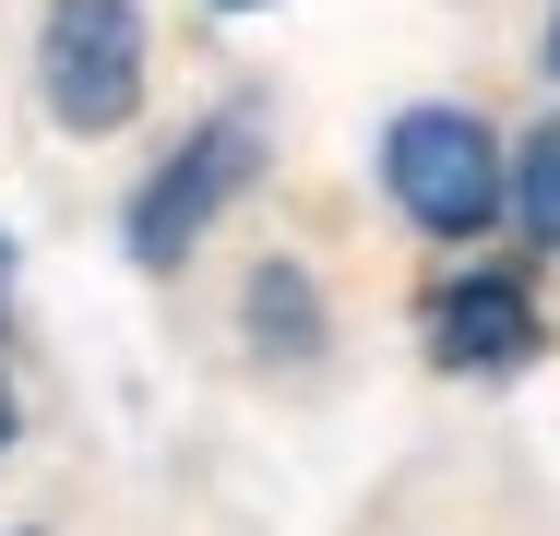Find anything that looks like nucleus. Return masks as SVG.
I'll use <instances>...</instances> for the list:
<instances>
[{
	"label": "nucleus",
	"mask_w": 560,
	"mask_h": 536,
	"mask_svg": "<svg viewBox=\"0 0 560 536\" xmlns=\"http://www.w3.org/2000/svg\"><path fill=\"white\" fill-rule=\"evenodd\" d=\"M382 191L418 214L430 238H477L489 214L513 203V155H501L465 107H394V131H382Z\"/></svg>",
	"instance_id": "obj_1"
},
{
	"label": "nucleus",
	"mask_w": 560,
	"mask_h": 536,
	"mask_svg": "<svg viewBox=\"0 0 560 536\" xmlns=\"http://www.w3.org/2000/svg\"><path fill=\"white\" fill-rule=\"evenodd\" d=\"M250 167H262V107H215V119L131 191V263H179V250L250 191Z\"/></svg>",
	"instance_id": "obj_2"
},
{
	"label": "nucleus",
	"mask_w": 560,
	"mask_h": 536,
	"mask_svg": "<svg viewBox=\"0 0 560 536\" xmlns=\"http://www.w3.org/2000/svg\"><path fill=\"white\" fill-rule=\"evenodd\" d=\"M36 84L60 107V131H119L143 107V12L131 0H48Z\"/></svg>",
	"instance_id": "obj_3"
},
{
	"label": "nucleus",
	"mask_w": 560,
	"mask_h": 536,
	"mask_svg": "<svg viewBox=\"0 0 560 536\" xmlns=\"http://www.w3.org/2000/svg\"><path fill=\"white\" fill-rule=\"evenodd\" d=\"M430 334H442L453 370H525L549 334H537V299L513 287V275H453L442 311H430Z\"/></svg>",
	"instance_id": "obj_4"
},
{
	"label": "nucleus",
	"mask_w": 560,
	"mask_h": 536,
	"mask_svg": "<svg viewBox=\"0 0 560 536\" xmlns=\"http://www.w3.org/2000/svg\"><path fill=\"white\" fill-rule=\"evenodd\" d=\"M513 214H525L537 250H560V119L525 131V155H513Z\"/></svg>",
	"instance_id": "obj_5"
},
{
	"label": "nucleus",
	"mask_w": 560,
	"mask_h": 536,
	"mask_svg": "<svg viewBox=\"0 0 560 536\" xmlns=\"http://www.w3.org/2000/svg\"><path fill=\"white\" fill-rule=\"evenodd\" d=\"M250 322H262V334H275V322H287V334H311V287H299L287 263H262V275H250Z\"/></svg>",
	"instance_id": "obj_6"
},
{
	"label": "nucleus",
	"mask_w": 560,
	"mask_h": 536,
	"mask_svg": "<svg viewBox=\"0 0 560 536\" xmlns=\"http://www.w3.org/2000/svg\"><path fill=\"white\" fill-rule=\"evenodd\" d=\"M549 72H560V12H549Z\"/></svg>",
	"instance_id": "obj_7"
},
{
	"label": "nucleus",
	"mask_w": 560,
	"mask_h": 536,
	"mask_svg": "<svg viewBox=\"0 0 560 536\" xmlns=\"http://www.w3.org/2000/svg\"><path fill=\"white\" fill-rule=\"evenodd\" d=\"M226 12H250V0H226Z\"/></svg>",
	"instance_id": "obj_8"
},
{
	"label": "nucleus",
	"mask_w": 560,
	"mask_h": 536,
	"mask_svg": "<svg viewBox=\"0 0 560 536\" xmlns=\"http://www.w3.org/2000/svg\"><path fill=\"white\" fill-rule=\"evenodd\" d=\"M0 429H12V418H0Z\"/></svg>",
	"instance_id": "obj_9"
}]
</instances>
